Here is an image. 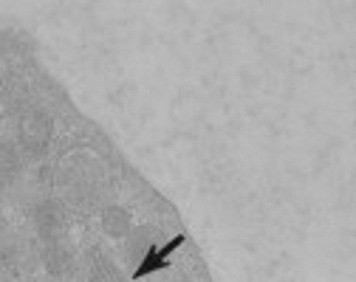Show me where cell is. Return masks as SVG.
Listing matches in <instances>:
<instances>
[{"label": "cell", "instance_id": "obj_1", "mask_svg": "<svg viewBox=\"0 0 356 282\" xmlns=\"http://www.w3.org/2000/svg\"><path fill=\"white\" fill-rule=\"evenodd\" d=\"M20 150L31 158H42L51 147V138H54V124L51 119L42 113V110H29L20 119Z\"/></svg>", "mask_w": 356, "mask_h": 282}, {"label": "cell", "instance_id": "obj_3", "mask_svg": "<svg viewBox=\"0 0 356 282\" xmlns=\"http://www.w3.org/2000/svg\"><path fill=\"white\" fill-rule=\"evenodd\" d=\"M42 265L51 276H68L74 268V254L63 240L46 243V251H42Z\"/></svg>", "mask_w": 356, "mask_h": 282}, {"label": "cell", "instance_id": "obj_2", "mask_svg": "<svg viewBox=\"0 0 356 282\" xmlns=\"http://www.w3.org/2000/svg\"><path fill=\"white\" fill-rule=\"evenodd\" d=\"M34 231L42 243H54L65 231V212L57 201H42L34 209Z\"/></svg>", "mask_w": 356, "mask_h": 282}, {"label": "cell", "instance_id": "obj_5", "mask_svg": "<svg viewBox=\"0 0 356 282\" xmlns=\"http://www.w3.org/2000/svg\"><path fill=\"white\" fill-rule=\"evenodd\" d=\"M23 172V156L15 144H0V186H12Z\"/></svg>", "mask_w": 356, "mask_h": 282}, {"label": "cell", "instance_id": "obj_4", "mask_svg": "<svg viewBox=\"0 0 356 282\" xmlns=\"http://www.w3.org/2000/svg\"><path fill=\"white\" fill-rule=\"evenodd\" d=\"M102 231L108 234L111 240H124L127 234L133 231V217L124 206H108L102 212Z\"/></svg>", "mask_w": 356, "mask_h": 282}]
</instances>
